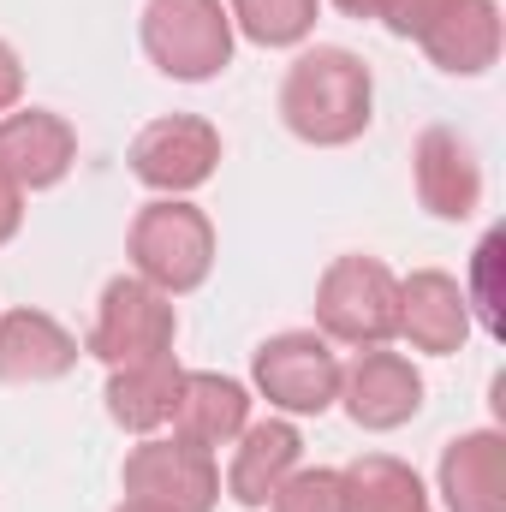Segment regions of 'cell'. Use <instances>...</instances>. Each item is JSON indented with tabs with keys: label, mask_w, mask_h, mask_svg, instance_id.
Returning <instances> with one entry per match:
<instances>
[{
	"label": "cell",
	"mask_w": 506,
	"mask_h": 512,
	"mask_svg": "<svg viewBox=\"0 0 506 512\" xmlns=\"http://www.w3.org/2000/svg\"><path fill=\"white\" fill-rule=\"evenodd\" d=\"M376 120V78L364 54L340 42L298 48V60L280 78V126L310 149H346Z\"/></svg>",
	"instance_id": "obj_1"
},
{
	"label": "cell",
	"mask_w": 506,
	"mask_h": 512,
	"mask_svg": "<svg viewBox=\"0 0 506 512\" xmlns=\"http://www.w3.org/2000/svg\"><path fill=\"white\" fill-rule=\"evenodd\" d=\"M215 221L209 209H197L191 197H149L126 227V262L137 280H149L167 298H185L197 286H209L215 274Z\"/></svg>",
	"instance_id": "obj_2"
},
{
	"label": "cell",
	"mask_w": 506,
	"mask_h": 512,
	"mask_svg": "<svg viewBox=\"0 0 506 512\" xmlns=\"http://www.w3.org/2000/svg\"><path fill=\"white\" fill-rule=\"evenodd\" d=\"M137 42H143V60L173 84L221 78L239 48L227 0H143Z\"/></svg>",
	"instance_id": "obj_3"
},
{
	"label": "cell",
	"mask_w": 506,
	"mask_h": 512,
	"mask_svg": "<svg viewBox=\"0 0 506 512\" xmlns=\"http://www.w3.org/2000/svg\"><path fill=\"white\" fill-rule=\"evenodd\" d=\"M399 316V274L381 256L346 251L334 256L316 280V334L346 352H370L393 340Z\"/></svg>",
	"instance_id": "obj_4"
},
{
	"label": "cell",
	"mask_w": 506,
	"mask_h": 512,
	"mask_svg": "<svg viewBox=\"0 0 506 512\" xmlns=\"http://www.w3.org/2000/svg\"><path fill=\"white\" fill-rule=\"evenodd\" d=\"M340 352L316 328H280L251 352V393L274 417H322L340 405Z\"/></svg>",
	"instance_id": "obj_5"
},
{
	"label": "cell",
	"mask_w": 506,
	"mask_h": 512,
	"mask_svg": "<svg viewBox=\"0 0 506 512\" xmlns=\"http://www.w3.org/2000/svg\"><path fill=\"white\" fill-rule=\"evenodd\" d=\"M179 340V310L167 292H155L137 274H114L96 298V322L84 334V358H96L102 370H126V364H149L167 358Z\"/></svg>",
	"instance_id": "obj_6"
},
{
	"label": "cell",
	"mask_w": 506,
	"mask_h": 512,
	"mask_svg": "<svg viewBox=\"0 0 506 512\" xmlns=\"http://www.w3.org/2000/svg\"><path fill=\"white\" fill-rule=\"evenodd\" d=\"M221 155H227V143H221L215 120H203V114H161V120H149L131 137L126 167L131 179L143 191H155V197H191V191H203L221 173Z\"/></svg>",
	"instance_id": "obj_7"
},
{
	"label": "cell",
	"mask_w": 506,
	"mask_h": 512,
	"mask_svg": "<svg viewBox=\"0 0 506 512\" xmlns=\"http://www.w3.org/2000/svg\"><path fill=\"white\" fill-rule=\"evenodd\" d=\"M120 489L131 501H155L167 512H215L221 507V465L209 447L179 435H137L120 465Z\"/></svg>",
	"instance_id": "obj_8"
},
{
	"label": "cell",
	"mask_w": 506,
	"mask_h": 512,
	"mask_svg": "<svg viewBox=\"0 0 506 512\" xmlns=\"http://www.w3.org/2000/svg\"><path fill=\"white\" fill-rule=\"evenodd\" d=\"M471 334H477V322H471L459 274H447V268H411V274H399L393 340H405L423 358H453V352H465Z\"/></svg>",
	"instance_id": "obj_9"
},
{
	"label": "cell",
	"mask_w": 506,
	"mask_h": 512,
	"mask_svg": "<svg viewBox=\"0 0 506 512\" xmlns=\"http://www.w3.org/2000/svg\"><path fill=\"white\" fill-rule=\"evenodd\" d=\"M423 370L405 358V352H387V346H370L358 352L346 370H340V405L358 429L370 435H393L405 429L417 411H423Z\"/></svg>",
	"instance_id": "obj_10"
},
{
	"label": "cell",
	"mask_w": 506,
	"mask_h": 512,
	"mask_svg": "<svg viewBox=\"0 0 506 512\" xmlns=\"http://www.w3.org/2000/svg\"><path fill=\"white\" fill-rule=\"evenodd\" d=\"M411 191L435 221H477L483 209V161L453 126H423L411 143Z\"/></svg>",
	"instance_id": "obj_11"
},
{
	"label": "cell",
	"mask_w": 506,
	"mask_h": 512,
	"mask_svg": "<svg viewBox=\"0 0 506 512\" xmlns=\"http://www.w3.org/2000/svg\"><path fill=\"white\" fill-rule=\"evenodd\" d=\"M78 167V126L54 108H12L0 114V173L30 197L66 185Z\"/></svg>",
	"instance_id": "obj_12"
},
{
	"label": "cell",
	"mask_w": 506,
	"mask_h": 512,
	"mask_svg": "<svg viewBox=\"0 0 506 512\" xmlns=\"http://www.w3.org/2000/svg\"><path fill=\"white\" fill-rule=\"evenodd\" d=\"M304 465V435L292 417H262L245 423L239 441H233V459H227V477H221V495L245 512H262L274 501V489Z\"/></svg>",
	"instance_id": "obj_13"
},
{
	"label": "cell",
	"mask_w": 506,
	"mask_h": 512,
	"mask_svg": "<svg viewBox=\"0 0 506 512\" xmlns=\"http://www.w3.org/2000/svg\"><path fill=\"white\" fill-rule=\"evenodd\" d=\"M78 358H84V346L60 316H48L36 304H18L0 316V382L6 387L60 382L78 370Z\"/></svg>",
	"instance_id": "obj_14"
},
{
	"label": "cell",
	"mask_w": 506,
	"mask_h": 512,
	"mask_svg": "<svg viewBox=\"0 0 506 512\" xmlns=\"http://www.w3.org/2000/svg\"><path fill=\"white\" fill-rule=\"evenodd\" d=\"M417 48L429 54L435 72L447 78H483L501 66V48H506V12L501 0H453L423 36Z\"/></svg>",
	"instance_id": "obj_15"
},
{
	"label": "cell",
	"mask_w": 506,
	"mask_h": 512,
	"mask_svg": "<svg viewBox=\"0 0 506 512\" xmlns=\"http://www.w3.org/2000/svg\"><path fill=\"white\" fill-rule=\"evenodd\" d=\"M441 512H506V435L501 429H465L441 447L435 465Z\"/></svg>",
	"instance_id": "obj_16"
},
{
	"label": "cell",
	"mask_w": 506,
	"mask_h": 512,
	"mask_svg": "<svg viewBox=\"0 0 506 512\" xmlns=\"http://www.w3.org/2000/svg\"><path fill=\"white\" fill-rule=\"evenodd\" d=\"M251 405L256 393L251 382H239V376H221V370H185V382H179V405H173V435L179 441H191V447H233L239 441V429L251 423Z\"/></svg>",
	"instance_id": "obj_17"
},
{
	"label": "cell",
	"mask_w": 506,
	"mask_h": 512,
	"mask_svg": "<svg viewBox=\"0 0 506 512\" xmlns=\"http://www.w3.org/2000/svg\"><path fill=\"white\" fill-rule=\"evenodd\" d=\"M179 382H185V364H179L173 352H167V358H149V364H126V370H108L102 405H108V417H114L126 435H161V429L173 423Z\"/></svg>",
	"instance_id": "obj_18"
},
{
	"label": "cell",
	"mask_w": 506,
	"mask_h": 512,
	"mask_svg": "<svg viewBox=\"0 0 506 512\" xmlns=\"http://www.w3.org/2000/svg\"><path fill=\"white\" fill-rule=\"evenodd\" d=\"M340 495L346 512H435V495L417 477V465L393 453H358L352 465H340Z\"/></svg>",
	"instance_id": "obj_19"
},
{
	"label": "cell",
	"mask_w": 506,
	"mask_h": 512,
	"mask_svg": "<svg viewBox=\"0 0 506 512\" xmlns=\"http://www.w3.org/2000/svg\"><path fill=\"white\" fill-rule=\"evenodd\" d=\"M227 18L233 36L256 48H304L322 18V0H227Z\"/></svg>",
	"instance_id": "obj_20"
},
{
	"label": "cell",
	"mask_w": 506,
	"mask_h": 512,
	"mask_svg": "<svg viewBox=\"0 0 506 512\" xmlns=\"http://www.w3.org/2000/svg\"><path fill=\"white\" fill-rule=\"evenodd\" d=\"M501 251H506V233L489 227L483 245L471 251V280H459L465 286V304H471V322L483 334H495V340H501V262H506Z\"/></svg>",
	"instance_id": "obj_21"
},
{
	"label": "cell",
	"mask_w": 506,
	"mask_h": 512,
	"mask_svg": "<svg viewBox=\"0 0 506 512\" xmlns=\"http://www.w3.org/2000/svg\"><path fill=\"white\" fill-rule=\"evenodd\" d=\"M262 512H346L340 471H334V465H298V471L274 489V501Z\"/></svg>",
	"instance_id": "obj_22"
},
{
	"label": "cell",
	"mask_w": 506,
	"mask_h": 512,
	"mask_svg": "<svg viewBox=\"0 0 506 512\" xmlns=\"http://www.w3.org/2000/svg\"><path fill=\"white\" fill-rule=\"evenodd\" d=\"M447 6H453V0H376V24L387 36H399V42H417Z\"/></svg>",
	"instance_id": "obj_23"
},
{
	"label": "cell",
	"mask_w": 506,
	"mask_h": 512,
	"mask_svg": "<svg viewBox=\"0 0 506 512\" xmlns=\"http://www.w3.org/2000/svg\"><path fill=\"white\" fill-rule=\"evenodd\" d=\"M12 108H24V60L0 36V114H12Z\"/></svg>",
	"instance_id": "obj_24"
},
{
	"label": "cell",
	"mask_w": 506,
	"mask_h": 512,
	"mask_svg": "<svg viewBox=\"0 0 506 512\" xmlns=\"http://www.w3.org/2000/svg\"><path fill=\"white\" fill-rule=\"evenodd\" d=\"M24 233V191L0 173V245H12Z\"/></svg>",
	"instance_id": "obj_25"
},
{
	"label": "cell",
	"mask_w": 506,
	"mask_h": 512,
	"mask_svg": "<svg viewBox=\"0 0 506 512\" xmlns=\"http://www.w3.org/2000/svg\"><path fill=\"white\" fill-rule=\"evenodd\" d=\"M328 6H334L340 18H358V24H364V18H376V0H328Z\"/></svg>",
	"instance_id": "obj_26"
},
{
	"label": "cell",
	"mask_w": 506,
	"mask_h": 512,
	"mask_svg": "<svg viewBox=\"0 0 506 512\" xmlns=\"http://www.w3.org/2000/svg\"><path fill=\"white\" fill-rule=\"evenodd\" d=\"M114 512H167V507H155V501H131V495H126Z\"/></svg>",
	"instance_id": "obj_27"
}]
</instances>
